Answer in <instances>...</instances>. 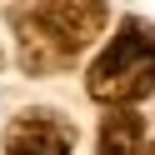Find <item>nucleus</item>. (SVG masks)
<instances>
[{"mask_svg":"<svg viewBox=\"0 0 155 155\" xmlns=\"http://www.w3.org/2000/svg\"><path fill=\"white\" fill-rule=\"evenodd\" d=\"M75 125L60 110H20L5 125V155H70Z\"/></svg>","mask_w":155,"mask_h":155,"instance_id":"nucleus-3","label":"nucleus"},{"mask_svg":"<svg viewBox=\"0 0 155 155\" xmlns=\"http://www.w3.org/2000/svg\"><path fill=\"white\" fill-rule=\"evenodd\" d=\"M85 90H90V100L110 105V110H130L135 100H145L155 90V30L135 15L120 20L110 45L85 70Z\"/></svg>","mask_w":155,"mask_h":155,"instance_id":"nucleus-2","label":"nucleus"},{"mask_svg":"<svg viewBox=\"0 0 155 155\" xmlns=\"http://www.w3.org/2000/svg\"><path fill=\"white\" fill-rule=\"evenodd\" d=\"M0 65H5V50H0Z\"/></svg>","mask_w":155,"mask_h":155,"instance_id":"nucleus-6","label":"nucleus"},{"mask_svg":"<svg viewBox=\"0 0 155 155\" xmlns=\"http://www.w3.org/2000/svg\"><path fill=\"white\" fill-rule=\"evenodd\" d=\"M145 145V120L135 110H110L100 120V145H95V155H140Z\"/></svg>","mask_w":155,"mask_h":155,"instance_id":"nucleus-4","label":"nucleus"},{"mask_svg":"<svg viewBox=\"0 0 155 155\" xmlns=\"http://www.w3.org/2000/svg\"><path fill=\"white\" fill-rule=\"evenodd\" d=\"M15 35H20V65L30 75H50L80 60V50L105 30L110 10L95 0H45V5H20Z\"/></svg>","mask_w":155,"mask_h":155,"instance_id":"nucleus-1","label":"nucleus"},{"mask_svg":"<svg viewBox=\"0 0 155 155\" xmlns=\"http://www.w3.org/2000/svg\"><path fill=\"white\" fill-rule=\"evenodd\" d=\"M140 155H155V145H150V140H145V145H140Z\"/></svg>","mask_w":155,"mask_h":155,"instance_id":"nucleus-5","label":"nucleus"}]
</instances>
